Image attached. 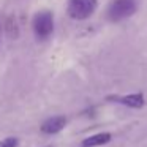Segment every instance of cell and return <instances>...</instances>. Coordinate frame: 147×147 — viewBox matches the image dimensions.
<instances>
[{
  "label": "cell",
  "mask_w": 147,
  "mask_h": 147,
  "mask_svg": "<svg viewBox=\"0 0 147 147\" xmlns=\"http://www.w3.org/2000/svg\"><path fill=\"white\" fill-rule=\"evenodd\" d=\"M115 100L117 103L120 105H125L128 108H142L144 106V96L142 93H131V95H127V96H117V98H112Z\"/></svg>",
  "instance_id": "cell-5"
},
{
  "label": "cell",
  "mask_w": 147,
  "mask_h": 147,
  "mask_svg": "<svg viewBox=\"0 0 147 147\" xmlns=\"http://www.w3.org/2000/svg\"><path fill=\"white\" fill-rule=\"evenodd\" d=\"M33 33L36 38L46 40L52 35L54 32V18H52L51 11H40L33 18Z\"/></svg>",
  "instance_id": "cell-2"
},
{
  "label": "cell",
  "mask_w": 147,
  "mask_h": 147,
  "mask_svg": "<svg viewBox=\"0 0 147 147\" xmlns=\"http://www.w3.org/2000/svg\"><path fill=\"white\" fill-rule=\"evenodd\" d=\"M96 5H98V0H70L67 11L70 18L82 21L92 16L93 11L96 10Z\"/></svg>",
  "instance_id": "cell-3"
},
{
  "label": "cell",
  "mask_w": 147,
  "mask_h": 147,
  "mask_svg": "<svg viewBox=\"0 0 147 147\" xmlns=\"http://www.w3.org/2000/svg\"><path fill=\"white\" fill-rule=\"evenodd\" d=\"M65 123H67V119L62 117V115H57V117H51L41 125V131L46 134H54L59 133L60 130H63Z\"/></svg>",
  "instance_id": "cell-4"
},
{
  "label": "cell",
  "mask_w": 147,
  "mask_h": 147,
  "mask_svg": "<svg viewBox=\"0 0 147 147\" xmlns=\"http://www.w3.org/2000/svg\"><path fill=\"white\" fill-rule=\"evenodd\" d=\"M109 141H111V134L109 133H98V134H93V136L86 138L81 146L82 147H96V146L108 144Z\"/></svg>",
  "instance_id": "cell-6"
},
{
  "label": "cell",
  "mask_w": 147,
  "mask_h": 147,
  "mask_svg": "<svg viewBox=\"0 0 147 147\" xmlns=\"http://www.w3.org/2000/svg\"><path fill=\"white\" fill-rule=\"evenodd\" d=\"M136 0H112L108 7V19L112 22L123 21L130 18L136 11Z\"/></svg>",
  "instance_id": "cell-1"
},
{
  "label": "cell",
  "mask_w": 147,
  "mask_h": 147,
  "mask_svg": "<svg viewBox=\"0 0 147 147\" xmlns=\"http://www.w3.org/2000/svg\"><path fill=\"white\" fill-rule=\"evenodd\" d=\"M16 146H18L16 138H7V139L0 141V147H16Z\"/></svg>",
  "instance_id": "cell-7"
}]
</instances>
